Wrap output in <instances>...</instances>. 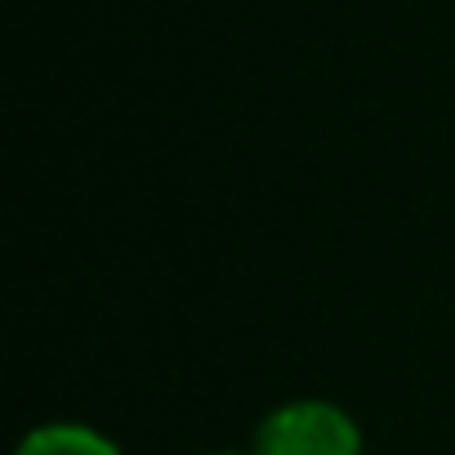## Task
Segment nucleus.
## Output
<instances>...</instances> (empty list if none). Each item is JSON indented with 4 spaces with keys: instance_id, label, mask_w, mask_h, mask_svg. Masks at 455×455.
I'll use <instances>...</instances> for the list:
<instances>
[{
    "instance_id": "1",
    "label": "nucleus",
    "mask_w": 455,
    "mask_h": 455,
    "mask_svg": "<svg viewBox=\"0 0 455 455\" xmlns=\"http://www.w3.org/2000/svg\"><path fill=\"white\" fill-rule=\"evenodd\" d=\"M255 455H362V428L344 406L304 397L277 406L259 424Z\"/></svg>"
},
{
    "instance_id": "2",
    "label": "nucleus",
    "mask_w": 455,
    "mask_h": 455,
    "mask_svg": "<svg viewBox=\"0 0 455 455\" xmlns=\"http://www.w3.org/2000/svg\"><path fill=\"white\" fill-rule=\"evenodd\" d=\"M14 455H121V446L90 428V424H72V419H59V424H41L32 428Z\"/></svg>"
},
{
    "instance_id": "3",
    "label": "nucleus",
    "mask_w": 455,
    "mask_h": 455,
    "mask_svg": "<svg viewBox=\"0 0 455 455\" xmlns=\"http://www.w3.org/2000/svg\"><path fill=\"white\" fill-rule=\"evenodd\" d=\"M219 455H242V451H219ZM251 455H255V451H251Z\"/></svg>"
}]
</instances>
